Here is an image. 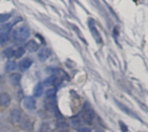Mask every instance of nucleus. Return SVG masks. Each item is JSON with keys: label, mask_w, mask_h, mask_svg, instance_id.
Instances as JSON below:
<instances>
[{"label": "nucleus", "mask_w": 148, "mask_h": 132, "mask_svg": "<svg viewBox=\"0 0 148 132\" xmlns=\"http://www.w3.org/2000/svg\"><path fill=\"white\" fill-rule=\"evenodd\" d=\"M30 34L29 29L26 26H22L16 29L12 33V37L14 41L17 42H23L26 39L29 38Z\"/></svg>", "instance_id": "obj_1"}, {"label": "nucleus", "mask_w": 148, "mask_h": 132, "mask_svg": "<svg viewBox=\"0 0 148 132\" xmlns=\"http://www.w3.org/2000/svg\"><path fill=\"white\" fill-rule=\"evenodd\" d=\"M82 116L83 121L88 125H91L92 122L94 121V118H95V113H94L93 110L90 107H87V106L84 107L82 113Z\"/></svg>", "instance_id": "obj_2"}, {"label": "nucleus", "mask_w": 148, "mask_h": 132, "mask_svg": "<svg viewBox=\"0 0 148 132\" xmlns=\"http://www.w3.org/2000/svg\"><path fill=\"white\" fill-rule=\"evenodd\" d=\"M11 24H5L0 29V43H4L8 40Z\"/></svg>", "instance_id": "obj_3"}, {"label": "nucleus", "mask_w": 148, "mask_h": 132, "mask_svg": "<svg viewBox=\"0 0 148 132\" xmlns=\"http://www.w3.org/2000/svg\"><path fill=\"white\" fill-rule=\"evenodd\" d=\"M44 105L49 112L53 113H57V106H56V100L54 99H47Z\"/></svg>", "instance_id": "obj_4"}, {"label": "nucleus", "mask_w": 148, "mask_h": 132, "mask_svg": "<svg viewBox=\"0 0 148 132\" xmlns=\"http://www.w3.org/2000/svg\"><path fill=\"white\" fill-rule=\"evenodd\" d=\"M10 121L13 123V124H18L21 122L22 120V118H23V115H22V112L18 110H13L10 114Z\"/></svg>", "instance_id": "obj_5"}, {"label": "nucleus", "mask_w": 148, "mask_h": 132, "mask_svg": "<svg viewBox=\"0 0 148 132\" xmlns=\"http://www.w3.org/2000/svg\"><path fill=\"white\" fill-rule=\"evenodd\" d=\"M23 104L28 110H35L36 108V100L32 97H25L23 100Z\"/></svg>", "instance_id": "obj_6"}, {"label": "nucleus", "mask_w": 148, "mask_h": 132, "mask_svg": "<svg viewBox=\"0 0 148 132\" xmlns=\"http://www.w3.org/2000/svg\"><path fill=\"white\" fill-rule=\"evenodd\" d=\"M50 55H51V50H50L49 48H42V49L39 51V53H38V58H39L42 61H46Z\"/></svg>", "instance_id": "obj_7"}, {"label": "nucleus", "mask_w": 148, "mask_h": 132, "mask_svg": "<svg viewBox=\"0 0 148 132\" xmlns=\"http://www.w3.org/2000/svg\"><path fill=\"white\" fill-rule=\"evenodd\" d=\"M21 78H22V76H21L20 73H11L9 76V82L12 86H17L20 83Z\"/></svg>", "instance_id": "obj_8"}, {"label": "nucleus", "mask_w": 148, "mask_h": 132, "mask_svg": "<svg viewBox=\"0 0 148 132\" xmlns=\"http://www.w3.org/2000/svg\"><path fill=\"white\" fill-rule=\"evenodd\" d=\"M31 64H32V61L29 60V58H25V59L22 60L19 62L18 67H19V68H20L21 71H25L28 68H29V67L31 66Z\"/></svg>", "instance_id": "obj_9"}, {"label": "nucleus", "mask_w": 148, "mask_h": 132, "mask_svg": "<svg viewBox=\"0 0 148 132\" xmlns=\"http://www.w3.org/2000/svg\"><path fill=\"white\" fill-rule=\"evenodd\" d=\"M55 130V126L53 125L52 123L49 122H45L42 124L39 132H53Z\"/></svg>", "instance_id": "obj_10"}, {"label": "nucleus", "mask_w": 148, "mask_h": 132, "mask_svg": "<svg viewBox=\"0 0 148 132\" xmlns=\"http://www.w3.org/2000/svg\"><path fill=\"white\" fill-rule=\"evenodd\" d=\"M10 103V97L6 93H2L0 94V105L1 106H7Z\"/></svg>", "instance_id": "obj_11"}, {"label": "nucleus", "mask_w": 148, "mask_h": 132, "mask_svg": "<svg viewBox=\"0 0 148 132\" xmlns=\"http://www.w3.org/2000/svg\"><path fill=\"white\" fill-rule=\"evenodd\" d=\"M39 48V44L36 43L35 41L31 40L29 41L27 44H26V48L29 51V52H36Z\"/></svg>", "instance_id": "obj_12"}, {"label": "nucleus", "mask_w": 148, "mask_h": 132, "mask_svg": "<svg viewBox=\"0 0 148 132\" xmlns=\"http://www.w3.org/2000/svg\"><path fill=\"white\" fill-rule=\"evenodd\" d=\"M33 93H34V96L35 97H41L42 94L43 93V86L42 83H38L35 88H34V91H33Z\"/></svg>", "instance_id": "obj_13"}, {"label": "nucleus", "mask_w": 148, "mask_h": 132, "mask_svg": "<svg viewBox=\"0 0 148 132\" xmlns=\"http://www.w3.org/2000/svg\"><path fill=\"white\" fill-rule=\"evenodd\" d=\"M20 124H21V127L23 128V130H25V131H30L31 130V125H30V121L29 118H25L23 120V118H22Z\"/></svg>", "instance_id": "obj_14"}, {"label": "nucleus", "mask_w": 148, "mask_h": 132, "mask_svg": "<svg viewBox=\"0 0 148 132\" xmlns=\"http://www.w3.org/2000/svg\"><path fill=\"white\" fill-rule=\"evenodd\" d=\"M16 63L13 61H7V63L5 64V70L7 72H11L16 68Z\"/></svg>", "instance_id": "obj_15"}, {"label": "nucleus", "mask_w": 148, "mask_h": 132, "mask_svg": "<svg viewBox=\"0 0 148 132\" xmlns=\"http://www.w3.org/2000/svg\"><path fill=\"white\" fill-rule=\"evenodd\" d=\"M3 54H4V56L7 57V58H11L12 56H14L15 51H14L11 48H6V49L3 51Z\"/></svg>", "instance_id": "obj_16"}, {"label": "nucleus", "mask_w": 148, "mask_h": 132, "mask_svg": "<svg viewBox=\"0 0 148 132\" xmlns=\"http://www.w3.org/2000/svg\"><path fill=\"white\" fill-rule=\"evenodd\" d=\"M56 90L55 88L49 89L46 92V98L47 99H54L55 96H56Z\"/></svg>", "instance_id": "obj_17"}, {"label": "nucleus", "mask_w": 148, "mask_h": 132, "mask_svg": "<svg viewBox=\"0 0 148 132\" xmlns=\"http://www.w3.org/2000/svg\"><path fill=\"white\" fill-rule=\"evenodd\" d=\"M24 53H25V49H24L23 48H18L15 51L14 56L16 57V58H20V57H22V56L24 54Z\"/></svg>", "instance_id": "obj_18"}, {"label": "nucleus", "mask_w": 148, "mask_h": 132, "mask_svg": "<svg viewBox=\"0 0 148 132\" xmlns=\"http://www.w3.org/2000/svg\"><path fill=\"white\" fill-rule=\"evenodd\" d=\"M71 125H72V126H73L74 128L77 129V128H79V126L81 125V121H80V119H79L78 118H73V119L71 120Z\"/></svg>", "instance_id": "obj_19"}, {"label": "nucleus", "mask_w": 148, "mask_h": 132, "mask_svg": "<svg viewBox=\"0 0 148 132\" xmlns=\"http://www.w3.org/2000/svg\"><path fill=\"white\" fill-rule=\"evenodd\" d=\"M55 78H56L55 76H50V77L47 78V79L43 81L44 86H51V85H53L54 80H55Z\"/></svg>", "instance_id": "obj_20"}, {"label": "nucleus", "mask_w": 148, "mask_h": 132, "mask_svg": "<svg viewBox=\"0 0 148 132\" xmlns=\"http://www.w3.org/2000/svg\"><path fill=\"white\" fill-rule=\"evenodd\" d=\"M10 17V15L9 14H3V15H1L0 16V22H3L7 20H9V18Z\"/></svg>", "instance_id": "obj_21"}, {"label": "nucleus", "mask_w": 148, "mask_h": 132, "mask_svg": "<svg viewBox=\"0 0 148 132\" xmlns=\"http://www.w3.org/2000/svg\"><path fill=\"white\" fill-rule=\"evenodd\" d=\"M78 132H91V130L89 128H87V127H83V128H81L79 130Z\"/></svg>", "instance_id": "obj_22"}, {"label": "nucleus", "mask_w": 148, "mask_h": 132, "mask_svg": "<svg viewBox=\"0 0 148 132\" xmlns=\"http://www.w3.org/2000/svg\"><path fill=\"white\" fill-rule=\"evenodd\" d=\"M60 132H69V131H65V130H63V131H61Z\"/></svg>", "instance_id": "obj_23"}, {"label": "nucleus", "mask_w": 148, "mask_h": 132, "mask_svg": "<svg viewBox=\"0 0 148 132\" xmlns=\"http://www.w3.org/2000/svg\"><path fill=\"white\" fill-rule=\"evenodd\" d=\"M97 132H100V131H97Z\"/></svg>", "instance_id": "obj_24"}]
</instances>
